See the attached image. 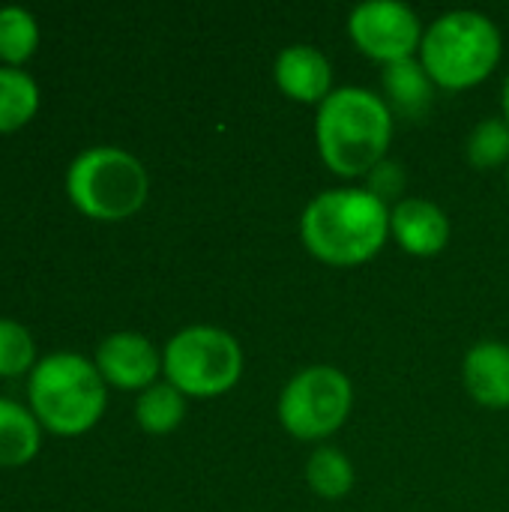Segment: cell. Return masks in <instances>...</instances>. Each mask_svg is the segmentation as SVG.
I'll return each mask as SVG.
<instances>
[{"instance_id":"15","label":"cell","mask_w":509,"mask_h":512,"mask_svg":"<svg viewBox=\"0 0 509 512\" xmlns=\"http://www.w3.org/2000/svg\"><path fill=\"white\" fill-rule=\"evenodd\" d=\"M186 417V396L168 384L156 381L135 402V420L147 435H171Z\"/></svg>"},{"instance_id":"5","label":"cell","mask_w":509,"mask_h":512,"mask_svg":"<svg viewBox=\"0 0 509 512\" xmlns=\"http://www.w3.org/2000/svg\"><path fill=\"white\" fill-rule=\"evenodd\" d=\"M66 192L84 216L120 222L144 207L150 180L138 156L123 147L96 144L72 159L66 171Z\"/></svg>"},{"instance_id":"16","label":"cell","mask_w":509,"mask_h":512,"mask_svg":"<svg viewBox=\"0 0 509 512\" xmlns=\"http://www.w3.org/2000/svg\"><path fill=\"white\" fill-rule=\"evenodd\" d=\"M354 480V465L339 447H318L306 462V486L324 501L345 498L354 489Z\"/></svg>"},{"instance_id":"8","label":"cell","mask_w":509,"mask_h":512,"mask_svg":"<svg viewBox=\"0 0 509 512\" xmlns=\"http://www.w3.org/2000/svg\"><path fill=\"white\" fill-rule=\"evenodd\" d=\"M423 33L426 27L420 15L399 0H369L354 6L348 15V36L354 48L381 66L417 57Z\"/></svg>"},{"instance_id":"4","label":"cell","mask_w":509,"mask_h":512,"mask_svg":"<svg viewBox=\"0 0 509 512\" xmlns=\"http://www.w3.org/2000/svg\"><path fill=\"white\" fill-rule=\"evenodd\" d=\"M105 387V378L87 357L72 351L48 354L30 372V411L45 429L72 438L93 429L102 417Z\"/></svg>"},{"instance_id":"2","label":"cell","mask_w":509,"mask_h":512,"mask_svg":"<svg viewBox=\"0 0 509 512\" xmlns=\"http://www.w3.org/2000/svg\"><path fill=\"white\" fill-rule=\"evenodd\" d=\"M393 126V111L381 93L354 84L336 87L315 117L318 156L336 177H366L387 159Z\"/></svg>"},{"instance_id":"14","label":"cell","mask_w":509,"mask_h":512,"mask_svg":"<svg viewBox=\"0 0 509 512\" xmlns=\"http://www.w3.org/2000/svg\"><path fill=\"white\" fill-rule=\"evenodd\" d=\"M39 453V420L30 408L0 396V465H24Z\"/></svg>"},{"instance_id":"11","label":"cell","mask_w":509,"mask_h":512,"mask_svg":"<svg viewBox=\"0 0 509 512\" xmlns=\"http://www.w3.org/2000/svg\"><path fill=\"white\" fill-rule=\"evenodd\" d=\"M453 225L450 216L426 198H405L390 207V240L414 258L441 255L450 243Z\"/></svg>"},{"instance_id":"19","label":"cell","mask_w":509,"mask_h":512,"mask_svg":"<svg viewBox=\"0 0 509 512\" xmlns=\"http://www.w3.org/2000/svg\"><path fill=\"white\" fill-rule=\"evenodd\" d=\"M39 42V24L24 6H0V57L21 63Z\"/></svg>"},{"instance_id":"1","label":"cell","mask_w":509,"mask_h":512,"mask_svg":"<svg viewBox=\"0 0 509 512\" xmlns=\"http://www.w3.org/2000/svg\"><path fill=\"white\" fill-rule=\"evenodd\" d=\"M300 240L327 267H363L390 240V207L363 186L324 189L300 216Z\"/></svg>"},{"instance_id":"6","label":"cell","mask_w":509,"mask_h":512,"mask_svg":"<svg viewBox=\"0 0 509 512\" xmlns=\"http://www.w3.org/2000/svg\"><path fill=\"white\" fill-rule=\"evenodd\" d=\"M162 372L183 396L216 399L240 384L243 348L222 327L192 324L168 339L162 351Z\"/></svg>"},{"instance_id":"12","label":"cell","mask_w":509,"mask_h":512,"mask_svg":"<svg viewBox=\"0 0 509 512\" xmlns=\"http://www.w3.org/2000/svg\"><path fill=\"white\" fill-rule=\"evenodd\" d=\"M462 384L468 396L489 411L509 408V345L477 342L462 360Z\"/></svg>"},{"instance_id":"13","label":"cell","mask_w":509,"mask_h":512,"mask_svg":"<svg viewBox=\"0 0 509 512\" xmlns=\"http://www.w3.org/2000/svg\"><path fill=\"white\" fill-rule=\"evenodd\" d=\"M435 81L429 78L426 66L420 63V57L411 60H399L384 66L381 75V99L387 102V108L393 111V117H405V120H423L435 102Z\"/></svg>"},{"instance_id":"3","label":"cell","mask_w":509,"mask_h":512,"mask_svg":"<svg viewBox=\"0 0 509 512\" xmlns=\"http://www.w3.org/2000/svg\"><path fill=\"white\" fill-rule=\"evenodd\" d=\"M504 36L498 24L474 9H453L435 18L420 45V63L438 90L462 93L483 84L501 63Z\"/></svg>"},{"instance_id":"21","label":"cell","mask_w":509,"mask_h":512,"mask_svg":"<svg viewBox=\"0 0 509 512\" xmlns=\"http://www.w3.org/2000/svg\"><path fill=\"white\" fill-rule=\"evenodd\" d=\"M363 189L369 192V195H375L381 204H402L405 201V189H408V171H405V165L402 162H396V159H384V162H378L366 177H363Z\"/></svg>"},{"instance_id":"9","label":"cell","mask_w":509,"mask_h":512,"mask_svg":"<svg viewBox=\"0 0 509 512\" xmlns=\"http://www.w3.org/2000/svg\"><path fill=\"white\" fill-rule=\"evenodd\" d=\"M96 369L105 378V384L117 390H147L156 384L162 372V354L156 345L132 330L111 333L96 348Z\"/></svg>"},{"instance_id":"22","label":"cell","mask_w":509,"mask_h":512,"mask_svg":"<svg viewBox=\"0 0 509 512\" xmlns=\"http://www.w3.org/2000/svg\"><path fill=\"white\" fill-rule=\"evenodd\" d=\"M501 108H504V120L509 123V72L504 78V90H501Z\"/></svg>"},{"instance_id":"20","label":"cell","mask_w":509,"mask_h":512,"mask_svg":"<svg viewBox=\"0 0 509 512\" xmlns=\"http://www.w3.org/2000/svg\"><path fill=\"white\" fill-rule=\"evenodd\" d=\"M36 348H33V336L27 333V327H21L12 318H0V375H18L24 369L33 366Z\"/></svg>"},{"instance_id":"7","label":"cell","mask_w":509,"mask_h":512,"mask_svg":"<svg viewBox=\"0 0 509 512\" xmlns=\"http://www.w3.org/2000/svg\"><path fill=\"white\" fill-rule=\"evenodd\" d=\"M354 408V387L336 366H309L297 372L279 393V423L297 441L333 438Z\"/></svg>"},{"instance_id":"10","label":"cell","mask_w":509,"mask_h":512,"mask_svg":"<svg viewBox=\"0 0 509 512\" xmlns=\"http://www.w3.org/2000/svg\"><path fill=\"white\" fill-rule=\"evenodd\" d=\"M273 81L285 99L300 102V105H315V108H321L327 96L336 90L330 60L324 57L321 48L306 45V42L288 45L276 54Z\"/></svg>"},{"instance_id":"18","label":"cell","mask_w":509,"mask_h":512,"mask_svg":"<svg viewBox=\"0 0 509 512\" xmlns=\"http://www.w3.org/2000/svg\"><path fill=\"white\" fill-rule=\"evenodd\" d=\"M465 156L471 168L477 171H498L509 168V123L501 117H486L480 120L468 141H465Z\"/></svg>"},{"instance_id":"17","label":"cell","mask_w":509,"mask_h":512,"mask_svg":"<svg viewBox=\"0 0 509 512\" xmlns=\"http://www.w3.org/2000/svg\"><path fill=\"white\" fill-rule=\"evenodd\" d=\"M39 108V84L18 66H0V132L24 126Z\"/></svg>"},{"instance_id":"23","label":"cell","mask_w":509,"mask_h":512,"mask_svg":"<svg viewBox=\"0 0 509 512\" xmlns=\"http://www.w3.org/2000/svg\"><path fill=\"white\" fill-rule=\"evenodd\" d=\"M507 189H509V168H507Z\"/></svg>"}]
</instances>
